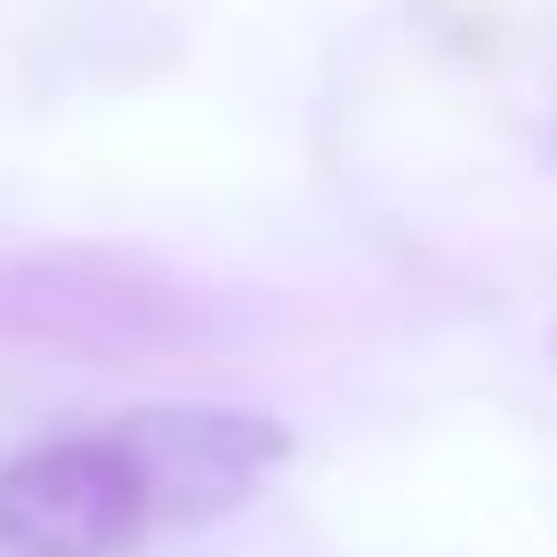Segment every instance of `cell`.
Returning a JSON list of instances; mask_svg holds the SVG:
<instances>
[{
    "label": "cell",
    "mask_w": 557,
    "mask_h": 557,
    "mask_svg": "<svg viewBox=\"0 0 557 557\" xmlns=\"http://www.w3.org/2000/svg\"><path fill=\"white\" fill-rule=\"evenodd\" d=\"M106 436L138 469L153 525H210V517L243 509L292 460V436L275 412H235V405H146L122 412Z\"/></svg>",
    "instance_id": "cell-2"
},
{
    "label": "cell",
    "mask_w": 557,
    "mask_h": 557,
    "mask_svg": "<svg viewBox=\"0 0 557 557\" xmlns=\"http://www.w3.org/2000/svg\"><path fill=\"white\" fill-rule=\"evenodd\" d=\"M549 356H557V332H549Z\"/></svg>",
    "instance_id": "cell-4"
},
{
    "label": "cell",
    "mask_w": 557,
    "mask_h": 557,
    "mask_svg": "<svg viewBox=\"0 0 557 557\" xmlns=\"http://www.w3.org/2000/svg\"><path fill=\"white\" fill-rule=\"evenodd\" d=\"M195 332V299L122 251H33L0 267V339L73 356H146Z\"/></svg>",
    "instance_id": "cell-1"
},
{
    "label": "cell",
    "mask_w": 557,
    "mask_h": 557,
    "mask_svg": "<svg viewBox=\"0 0 557 557\" xmlns=\"http://www.w3.org/2000/svg\"><path fill=\"white\" fill-rule=\"evenodd\" d=\"M153 533L138 469L113 436H49L0 460V549L9 557H129Z\"/></svg>",
    "instance_id": "cell-3"
}]
</instances>
